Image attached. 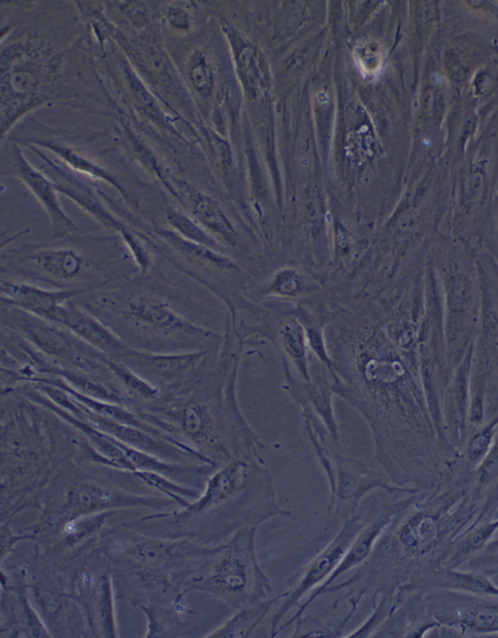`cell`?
<instances>
[{
	"label": "cell",
	"mask_w": 498,
	"mask_h": 638,
	"mask_svg": "<svg viewBox=\"0 0 498 638\" xmlns=\"http://www.w3.org/2000/svg\"><path fill=\"white\" fill-rule=\"evenodd\" d=\"M2 258V274L8 275L3 278L53 289L92 293L134 278V261L119 236L65 237L9 249Z\"/></svg>",
	"instance_id": "cell-1"
},
{
	"label": "cell",
	"mask_w": 498,
	"mask_h": 638,
	"mask_svg": "<svg viewBox=\"0 0 498 638\" xmlns=\"http://www.w3.org/2000/svg\"><path fill=\"white\" fill-rule=\"evenodd\" d=\"M134 349L191 352L209 336L185 319L167 296L134 278L79 297L77 302Z\"/></svg>",
	"instance_id": "cell-2"
},
{
	"label": "cell",
	"mask_w": 498,
	"mask_h": 638,
	"mask_svg": "<svg viewBox=\"0 0 498 638\" xmlns=\"http://www.w3.org/2000/svg\"><path fill=\"white\" fill-rule=\"evenodd\" d=\"M249 466L235 462L223 468L208 481L203 494L183 510V516L206 519L207 542H219L227 536L258 527L273 518L291 517L282 509L269 481L252 486Z\"/></svg>",
	"instance_id": "cell-3"
},
{
	"label": "cell",
	"mask_w": 498,
	"mask_h": 638,
	"mask_svg": "<svg viewBox=\"0 0 498 638\" xmlns=\"http://www.w3.org/2000/svg\"><path fill=\"white\" fill-rule=\"evenodd\" d=\"M258 530H241L227 544L206 549L204 572L194 588L215 595L235 611L268 599L273 588L256 554Z\"/></svg>",
	"instance_id": "cell-4"
},
{
	"label": "cell",
	"mask_w": 498,
	"mask_h": 638,
	"mask_svg": "<svg viewBox=\"0 0 498 638\" xmlns=\"http://www.w3.org/2000/svg\"><path fill=\"white\" fill-rule=\"evenodd\" d=\"M0 320L2 328L22 336L56 365L91 375L121 392L108 367L109 359L64 326L5 303L0 307Z\"/></svg>",
	"instance_id": "cell-5"
},
{
	"label": "cell",
	"mask_w": 498,
	"mask_h": 638,
	"mask_svg": "<svg viewBox=\"0 0 498 638\" xmlns=\"http://www.w3.org/2000/svg\"><path fill=\"white\" fill-rule=\"evenodd\" d=\"M53 488L63 492L61 511L68 521L106 508L168 502L139 498L114 489L70 464L54 479Z\"/></svg>",
	"instance_id": "cell-6"
},
{
	"label": "cell",
	"mask_w": 498,
	"mask_h": 638,
	"mask_svg": "<svg viewBox=\"0 0 498 638\" xmlns=\"http://www.w3.org/2000/svg\"><path fill=\"white\" fill-rule=\"evenodd\" d=\"M365 519L363 515L357 513L344 521L343 526L333 541L308 563L300 576H298L295 584L287 592H282V603L269 620V636L276 637L284 616L293 607L300 605V601L309 592L321 586L332 575L345 557L355 536L363 527Z\"/></svg>",
	"instance_id": "cell-7"
},
{
	"label": "cell",
	"mask_w": 498,
	"mask_h": 638,
	"mask_svg": "<svg viewBox=\"0 0 498 638\" xmlns=\"http://www.w3.org/2000/svg\"><path fill=\"white\" fill-rule=\"evenodd\" d=\"M204 351L150 352L130 347L117 362L131 369L161 395H173L187 388L198 375Z\"/></svg>",
	"instance_id": "cell-8"
},
{
	"label": "cell",
	"mask_w": 498,
	"mask_h": 638,
	"mask_svg": "<svg viewBox=\"0 0 498 638\" xmlns=\"http://www.w3.org/2000/svg\"><path fill=\"white\" fill-rule=\"evenodd\" d=\"M76 300L62 305L49 320L64 326L111 360L117 361L130 346Z\"/></svg>",
	"instance_id": "cell-9"
},
{
	"label": "cell",
	"mask_w": 498,
	"mask_h": 638,
	"mask_svg": "<svg viewBox=\"0 0 498 638\" xmlns=\"http://www.w3.org/2000/svg\"><path fill=\"white\" fill-rule=\"evenodd\" d=\"M12 174L25 184L46 210L55 239L63 238L78 230V227L66 216L61 207L58 194H56L58 190L54 181L31 165L17 147L12 151Z\"/></svg>",
	"instance_id": "cell-10"
},
{
	"label": "cell",
	"mask_w": 498,
	"mask_h": 638,
	"mask_svg": "<svg viewBox=\"0 0 498 638\" xmlns=\"http://www.w3.org/2000/svg\"><path fill=\"white\" fill-rule=\"evenodd\" d=\"M0 291L2 303L15 306L48 320L65 303L91 293L83 289H47L8 278H2Z\"/></svg>",
	"instance_id": "cell-11"
},
{
	"label": "cell",
	"mask_w": 498,
	"mask_h": 638,
	"mask_svg": "<svg viewBox=\"0 0 498 638\" xmlns=\"http://www.w3.org/2000/svg\"><path fill=\"white\" fill-rule=\"evenodd\" d=\"M402 505H393L388 508H380L372 505L368 518L365 519L363 527L349 547L345 557L338 565L332 575L314 592H320L336 582L339 577L346 574L353 569H358L369 557L379 541L381 535L387 530L394 517L401 511Z\"/></svg>",
	"instance_id": "cell-12"
},
{
	"label": "cell",
	"mask_w": 498,
	"mask_h": 638,
	"mask_svg": "<svg viewBox=\"0 0 498 638\" xmlns=\"http://www.w3.org/2000/svg\"><path fill=\"white\" fill-rule=\"evenodd\" d=\"M381 487L391 490L381 483L375 474L369 472L361 465L347 462L340 464L337 484L331 487V499L329 517L344 522L355 514L365 493L374 488Z\"/></svg>",
	"instance_id": "cell-13"
},
{
	"label": "cell",
	"mask_w": 498,
	"mask_h": 638,
	"mask_svg": "<svg viewBox=\"0 0 498 638\" xmlns=\"http://www.w3.org/2000/svg\"><path fill=\"white\" fill-rule=\"evenodd\" d=\"M282 593L272 600L266 599L258 603L237 609L234 615L218 629L207 634L208 637L249 638L259 628L273 606L280 602Z\"/></svg>",
	"instance_id": "cell-14"
},
{
	"label": "cell",
	"mask_w": 498,
	"mask_h": 638,
	"mask_svg": "<svg viewBox=\"0 0 498 638\" xmlns=\"http://www.w3.org/2000/svg\"><path fill=\"white\" fill-rule=\"evenodd\" d=\"M38 145L45 147L54 152L56 155H58L63 162L71 168V171L87 176L93 179L103 180L110 184L111 187L117 189L118 192L127 200V194L118 180L110 173L106 171V169L102 167H99L98 165L90 161L88 158L84 157V156L73 149L47 143H40Z\"/></svg>",
	"instance_id": "cell-15"
},
{
	"label": "cell",
	"mask_w": 498,
	"mask_h": 638,
	"mask_svg": "<svg viewBox=\"0 0 498 638\" xmlns=\"http://www.w3.org/2000/svg\"><path fill=\"white\" fill-rule=\"evenodd\" d=\"M166 218L172 230L188 242L209 248L216 246L215 240L203 229V227L183 212L168 208Z\"/></svg>",
	"instance_id": "cell-16"
},
{
	"label": "cell",
	"mask_w": 498,
	"mask_h": 638,
	"mask_svg": "<svg viewBox=\"0 0 498 638\" xmlns=\"http://www.w3.org/2000/svg\"><path fill=\"white\" fill-rule=\"evenodd\" d=\"M446 582L452 588L476 593L498 595V587L483 576L448 572L445 573Z\"/></svg>",
	"instance_id": "cell-17"
},
{
	"label": "cell",
	"mask_w": 498,
	"mask_h": 638,
	"mask_svg": "<svg viewBox=\"0 0 498 638\" xmlns=\"http://www.w3.org/2000/svg\"><path fill=\"white\" fill-rule=\"evenodd\" d=\"M462 623L473 631H498V607L478 606L471 609L463 615Z\"/></svg>",
	"instance_id": "cell-18"
},
{
	"label": "cell",
	"mask_w": 498,
	"mask_h": 638,
	"mask_svg": "<svg viewBox=\"0 0 498 638\" xmlns=\"http://www.w3.org/2000/svg\"><path fill=\"white\" fill-rule=\"evenodd\" d=\"M292 637H343L338 627L331 628L314 617H300L294 621Z\"/></svg>",
	"instance_id": "cell-19"
},
{
	"label": "cell",
	"mask_w": 498,
	"mask_h": 638,
	"mask_svg": "<svg viewBox=\"0 0 498 638\" xmlns=\"http://www.w3.org/2000/svg\"><path fill=\"white\" fill-rule=\"evenodd\" d=\"M498 529V521L488 523L486 526L477 530L461 548V555L471 554V552L481 549L490 540V537Z\"/></svg>",
	"instance_id": "cell-20"
},
{
	"label": "cell",
	"mask_w": 498,
	"mask_h": 638,
	"mask_svg": "<svg viewBox=\"0 0 498 638\" xmlns=\"http://www.w3.org/2000/svg\"><path fill=\"white\" fill-rule=\"evenodd\" d=\"M192 80L198 91L205 93L209 86L210 76L208 66L200 58L192 67Z\"/></svg>",
	"instance_id": "cell-21"
},
{
	"label": "cell",
	"mask_w": 498,
	"mask_h": 638,
	"mask_svg": "<svg viewBox=\"0 0 498 638\" xmlns=\"http://www.w3.org/2000/svg\"><path fill=\"white\" fill-rule=\"evenodd\" d=\"M492 435V429L488 428L486 430H483L473 439L471 448H469V456H471L473 460L479 459L483 453L487 451L491 442Z\"/></svg>",
	"instance_id": "cell-22"
},
{
	"label": "cell",
	"mask_w": 498,
	"mask_h": 638,
	"mask_svg": "<svg viewBox=\"0 0 498 638\" xmlns=\"http://www.w3.org/2000/svg\"><path fill=\"white\" fill-rule=\"evenodd\" d=\"M168 19L175 26L179 28L187 27L188 25V15L180 9H170Z\"/></svg>",
	"instance_id": "cell-23"
},
{
	"label": "cell",
	"mask_w": 498,
	"mask_h": 638,
	"mask_svg": "<svg viewBox=\"0 0 498 638\" xmlns=\"http://www.w3.org/2000/svg\"><path fill=\"white\" fill-rule=\"evenodd\" d=\"M494 585H495L496 587H498V577L495 579V583H494Z\"/></svg>",
	"instance_id": "cell-24"
}]
</instances>
